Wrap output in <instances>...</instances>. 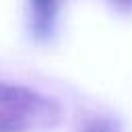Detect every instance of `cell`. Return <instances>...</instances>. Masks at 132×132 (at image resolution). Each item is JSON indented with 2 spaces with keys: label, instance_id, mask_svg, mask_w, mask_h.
<instances>
[{
  "label": "cell",
  "instance_id": "cell-2",
  "mask_svg": "<svg viewBox=\"0 0 132 132\" xmlns=\"http://www.w3.org/2000/svg\"><path fill=\"white\" fill-rule=\"evenodd\" d=\"M31 6V29L37 39H47L54 31L60 0H29Z\"/></svg>",
  "mask_w": 132,
  "mask_h": 132
},
{
  "label": "cell",
  "instance_id": "cell-3",
  "mask_svg": "<svg viewBox=\"0 0 132 132\" xmlns=\"http://www.w3.org/2000/svg\"><path fill=\"white\" fill-rule=\"evenodd\" d=\"M109 2L120 10H132V0H109Z\"/></svg>",
  "mask_w": 132,
  "mask_h": 132
},
{
  "label": "cell",
  "instance_id": "cell-1",
  "mask_svg": "<svg viewBox=\"0 0 132 132\" xmlns=\"http://www.w3.org/2000/svg\"><path fill=\"white\" fill-rule=\"evenodd\" d=\"M60 118L58 105L25 87L0 85V132H39Z\"/></svg>",
  "mask_w": 132,
  "mask_h": 132
}]
</instances>
